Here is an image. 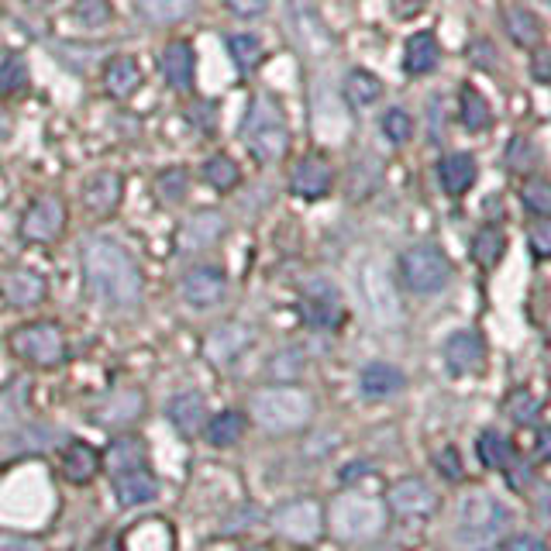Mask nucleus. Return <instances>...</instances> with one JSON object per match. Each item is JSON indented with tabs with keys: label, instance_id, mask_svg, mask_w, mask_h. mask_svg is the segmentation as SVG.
Wrapping results in <instances>:
<instances>
[{
	"label": "nucleus",
	"instance_id": "obj_39",
	"mask_svg": "<svg viewBox=\"0 0 551 551\" xmlns=\"http://www.w3.org/2000/svg\"><path fill=\"white\" fill-rule=\"evenodd\" d=\"M28 87V62L25 56H4L0 59V97H14Z\"/></svg>",
	"mask_w": 551,
	"mask_h": 551
},
{
	"label": "nucleus",
	"instance_id": "obj_52",
	"mask_svg": "<svg viewBox=\"0 0 551 551\" xmlns=\"http://www.w3.org/2000/svg\"><path fill=\"white\" fill-rule=\"evenodd\" d=\"M534 452H538L541 462H551V428H545L538 434V445H534Z\"/></svg>",
	"mask_w": 551,
	"mask_h": 551
},
{
	"label": "nucleus",
	"instance_id": "obj_38",
	"mask_svg": "<svg viewBox=\"0 0 551 551\" xmlns=\"http://www.w3.org/2000/svg\"><path fill=\"white\" fill-rule=\"evenodd\" d=\"M345 93L355 107H369L383 97V83H379L372 73H366V69H352L345 80Z\"/></svg>",
	"mask_w": 551,
	"mask_h": 551
},
{
	"label": "nucleus",
	"instance_id": "obj_8",
	"mask_svg": "<svg viewBox=\"0 0 551 551\" xmlns=\"http://www.w3.org/2000/svg\"><path fill=\"white\" fill-rule=\"evenodd\" d=\"M66 228V204L59 197H38L21 217V238L25 242H56Z\"/></svg>",
	"mask_w": 551,
	"mask_h": 551
},
{
	"label": "nucleus",
	"instance_id": "obj_46",
	"mask_svg": "<svg viewBox=\"0 0 551 551\" xmlns=\"http://www.w3.org/2000/svg\"><path fill=\"white\" fill-rule=\"evenodd\" d=\"M304 366V359H300L297 352H279L273 362H269V372H273L276 379H293Z\"/></svg>",
	"mask_w": 551,
	"mask_h": 551
},
{
	"label": "nucleus",
	"instance_id": "obj_51",
	"mask_svg": "<svg viewBox=\"0 0 551 551\" xmlns=\"http://www.w3.org/2000/svg\"><path fill=\"white\" fill-rule=\"evenodd\" d=\"M531 69H534V76H538L541 83H548L551 80V52H541V56L534 59Z\"/></svg>",
	"mask_w": 551,
	"mask_h": 551
},
{
	"label": "nucleus",
	"instance_id": "obj_23",
	"mask_svg": "<svg viewBox=\"0 0 551 551\" xmlns=\"http://www.w3.org/2000/svg\"><path fill=\"white\" fill-rule=\"evenodd\" d=\"M114 493H118L121 507H142V503L155 500V493H159V479L149 472V465H145V469L121 472V476H114Z\"/></svg>",
	"mask_w": 551,
	"mask_h": 551
},
{
	"label": "nucleus",
	"instance_id": "obj_45",
	"mask_svg": "<svg viewBox=\"0 0 551 551\" xmlns=\"http://www.w3.org/2000/svg\"><path fill=\"white\" fill-rule=\"evenodd\" d=\"M531 252L538 259H551V217H541L531 228Z\"/></svg>",
	"mask_w": 551,
	"mask_h": 551
},
{
	"label": "nucleus",
	"instance_id": "obj_30",
	"mask_svg": "<svg viewBox=\"0 0 551 551\" xmlns=\"http://www.w3.org/2000/svg\"><path fill=\"white\" fill-rule=\"evenodd\" d=\"M459 118L469 131H486L493 124L490 100H486L476 87H469V83H465L459 93Z\"/></svg>",
	"mask_w": 551,
	"mask_h": 551
},
{
	"label": "nucleus",
	"instance_id": "obj_19",
	"mask_svg": "<svg viewBox=\"0 0 551 551\" xmlns=\"http://www.w3.org/2000/svg\"><path fill=\"white\" fill-rule=\"evenodd\" d=\"M441 62V45L434 31H414L403 45V73L407 76H428Z\"/></svg>",
	"mask_w": 551,
	"mask_h": 551
},
{
	"label": "nucleus",
	"instance_id": "obj_31",
	"mask_svg": "<svg viewBox=\"0 0 551 551\" xmlns=\"http://www.w3.org/2000/svg\"><path fill=\"white\" fill-rule=\"evenodd\" d=\"M138 14L149 25H180L193 14V0H138Z\"/></svg>",
	"mask_w": 551,
	"mask_h": 551
},
{
	"label": "nucleus",
	"instance_id": "obj_4",
	"mask_svg": "<svg viewBox=\"0 0 551 551\" xmlns=\"http://www.w3.org/2000/svg\"><path fill=\"white\" fill-rule=\"evenodd\" d=\"M510 527V510L490 493H469L459 507V538L465 548H490Z\"/></svg>",
	"mask_w": 551,
	"mask_h": 551
},
{
	"label": "nucleus",
	"instance_id": "obj_32",
	"mask_svg": "<svg viewBox=\"0 0 551 551\" xmlns=\"http://www.w3.org/2000/svg\"><path fill=\"white\" fill-rule=\"evenodd\" d=\"M242 434H245V414H238V410H221V414H214L204 424V438L217 448L235 445Z\"/></svg>",
	"mask_w": 551,
	"mask_h": 551
},
{
	"label": "nucleus",
	"instance_id": "obj_14",
	"mask_svg": "<svg viewBox=\"0 0 551 551\" xmlns=\"http://www.w3.org/2000/svg\"><path fill=\"white\" fill-rule=\"evenodd\" d=\"M386 503H390V510L400 517H428L438 510V493H434L424 479H400V483L390 486Z\"/></svg>",
	"mask_w": 551,
	"mask_h": 551
},
{
	"label": "nucleus",
	"instance_id": "obj_1",
	"mask_svg": "<svg viewBox=\"0 0 551 551\" xmlns=\"http://www.w3.org/2000/svg\"><path fill=\"white\" fill-rule=\"evenodd\" d=\"M83 279L93 300L107 307H135L142 300V273L135 259L111 242V238H93L83 248Z\"/></svg>",
	"mask_w": 551,
	"mask_h": 551
},
{
	"label": "nucleus",
	"instance_id": "obj_21",
	"mask_svg": "<svg viewBox=\"0 0 551 551\" xmlns=\"http://www.w3.org/2000/svg\"><path fill=\"white\" fill-rule=\"evenodd\" d=\"M145 83V73L138 66V59L131 56H114L111 62L104 66V90L111 93L114 100H128L142 90Z\"/></svg>",
	"mask_w": 551,
	"mask_h": 551
},
{
	"label": "nucleus",
	"instance_id": "obj_25",
	"mask_svg": "<svg viewBox=\"0 0 551 551\" xmlns=\"http://www.w3.org/2000/svg\"><path fill=\"white\" fill-rule=\"evenodd\" d=\"M300 310H304V321L310 324V328H338L341 317H345L338 293L328 290V286H324V290H317V293H307Z\"/></svg>",
	"mask_w": 551,
	"mask_h": 551
},
{
	"label": "nucleus",
	"instance_id": "obj_12",
	"mask_svg": "<svg viewBox=\"0 0 551 551\" xmlns=\"http://www.w3.org/2000/svg\"><path fill=\"white\" fill-rule=\"evenodd\" d=\"M159 69L176 93H190L193 83H197V49H193V42H183V38L169 42L159 56Z\"/></svg>",
	"mask_w": 551,
	"mask_h": 551
},
{
	"label": "nucleus",
	"instance_id": "obj_27",
	"mask_svg": "<svg viewBox=\"0 0 551 551\" xmlns=\"http://www.w3.org/2000/svg\"><path fill=\"white\" fill-rule=\"evenodd\" d=\"M503 21H507V35L514 38V45H521V49H538L541 38H545L538 14L527 11V7H507Z\"/></svg>",
	"mask_w": 551,
	"mask_h": 551
},
{
	"label": "nucleus",
	"instance_id": "obj_24",
	"mask_svg": "<svg viewBox=\"0 0 551 551\" xmlns=\"http://www.w3.org/2000/svg\"><path fill=\"white\" fill-rule=\"evenodd\" d=\"M224 228H228V221H224V217L217 211H200V214H193L190 221L183 224L180 245L190 248V252H200V248L214 245L217 238L224 235Z\"/></svg>",
	"mask_w": 551,
	"mask_h": 551
},
{
	"label": "nucleus",
	"instance_id": "obj_16",
	"mask_svg": "<svg viewBox=\"0 0 551 551\" xmlns=\"http://www.w3.org/2000/svg\"><path fill=\"white\" fill-rule=\"evenodd\" d=\"M121 197H124V180L111 169H100L93 173L87 183H83V207L97 217H107L121 207Z\"/></svg>",
	"mask_w": 551,
	"mask_h": 551
},
{
	"label": "nucleus",
	"instance_id": "obj_3",
	"mask_svg": "<svg viewBox=\"0 0 551 551\" xmlns=\"http://www.w3.org/2000/svg\"><path fill=\"white\" fill-rule=\"evenodd\" d=\"M328 524L341 541H376L386 531V503L366 493H341L328 510Z\"/></svg>",
	"mask_w": 551,
	"mask_h": 551
},
{
	"label": "nucleus",
	"instance_id": "obj_44",
	"mask_svg": "<svg viewBox=\"0 0 551 551\" xmlns=\"http://www.w3.org/2000/svg\"><path fill=\"white\" fill-rule=\"evenodd\" d=\"M510 417H514L517 424H534V417L541 414V403L531 397V393H514L507 403Z\"/></svg>",
	"mask_w": 551,
	"mask_h": 551
},
{
	"label": "nucleus",
	"instance_id": "obj_49",
	"mask_svg": "<svg viewBox=\"0 0 551 551\" xmlns=\"http://www.w3.org/2000/svg\"><path fill=\"white\" fill-rule=\"evenodd\" d=\"M469 59H476L479 69H493L496 49H490V42H472V45H469Z\"/></svg>",
	"mask_w": 551,
	"mask_h": 551
},
{
	"label": "nucleus",
	"instance_id": "obj_40",
	"mask_svg": "<svg viewBox=\"0 0 551 551\" xmlns=\"http://www.w3.org/2000/svg\"><path fill=\"white\" fill-rule=\"evenodd\" d=\"M73 18L80 21L83 28H104L114 21V7L111 0H76Z\"/></svg>",
	"mask_w": 551,
	"mask_h": 551
},
{
	"label": "nucleus",
	"instance_id": "obj_33",
	"mask_svg": "<svg viewBox=\"0 0 551 551\" xmlns=\"http://www.w3.org/2000/svg\"><path fill=\"white\" fill-rule=\"evenodd\" d=\"M200 173H204L207 186H214V190H221V193L235 190V186L242 183V169H238V162L231 159V155H224V152H217V155H211V159H204Z\"/></svg>",
	"mask_w": 551,
	"mask_h": 551
},
{
	"label": "nucleus",
	"instance_id": "obj_22",
	"mask_svg": "<svg viewBox=\"0 0 551 551\" xmlns=\"http://www.w3.org/2000/svg\"><path fill=\"white\" fill-rule=\"evenodd\" d=\"M59 465L69 483H90L100 469V452L93 445H87V441H69L59 452Z\"/></svg>",
	"mask_w": 551,
	"mask_h": 551
},
{
	"label": "nucleus",
	"instance_id": "obj_5",
	"mask_svg": "<svg viewBox=\"0 0 551 551\" xmlns=\"http://www.w3.org/2000/svg\"><path fill=\"white\" fill-rule=\"evenodd\" d=\"M11 352L25 359L28 366L38 369H56L66 359V338H62L59 324L52 321H31L11 331Z\"/></svg>",
	"mask_w": 551,
	"mask_h": 551
},
{
	"label": "nucleus",
	"instance_id": "obj_36",
	"mask_svg": "<svg viewBox=\"0 0 551 551\" xmlns=\"http://www.w3.org/2000/svg\"><path fill=\"white\" fill-rule=\"evenodd\" d=\"M248 341H252V335H248V328L228 324V328L214 331V335H211V345H207V352H211V359H217V362H228V359H235V355L245 352Z\"/></svg>",
	"mask_w": 551,
	"mask_h": 551
},
{
	"label": "nucleus",
	"instance_id": "obj_37",
	"mask_svg": "<svg viewBox=\"0 0 551 551\" xmlns=\"http://www.w3.org/2000/svg\"><path fill=\"white\" fill-rule=\"evenodd\" d=\"M503 255H507V235H503L500 228H483L472 238V259L483 269H493Z\"/></svg>",
	"mask_w": 551,
	"mask_h": 551
},
{
	"label": "nucleus",
	"instance_id": "obj_29",
	"mask_svg": "<svg viewBox=\"0 0 551 551\" xmlns=\"http://www.w3.org/2000/svg\"><path fill=\"white\" fill-rule=\"evenodd\" d=\"M107 469L111 476H121V472H131V469H145V445L142 438L128 434V438H118L111 448H107Z\"/></svg>",
	"mask_w": 551,
	"mask_h": 551
},
{
	"label": "nucleus",
	"instance_id": "obj_35",
	"mask_svg": "<svg viewBox=\"0 0 551 551\" xmlns=\"http://www.w3.org/2000/svg\"><path fill=\"white\" fill-rule=\"evenodd\" d=\"M169 417L183 434L204 431V397L200 393H183V397L169 403Z\"/></svg>",
	"mask_w": 551,
	"mask_h": 551
},
{
	"label": "nucleus",
	"instance_id": "obj_17",
	"mask_svg": "<svg viewBox=\"0 0 551 551\" xmlns=\"http://www.w3.org/2000/svg\"><path fill=\"white\" fill-rule=\"evenodd\" d=\"M476 180H479V166L469 152H452L438 162V183L448 197H462V193H469L472 186H476Z\"/></svg>",
	"mask_w": 551,
	"mask_h": 551
},
{
	"label": "nucleus",
	"instance_id": "obj_20",
	"mask_svg": "<svg viewBox=\"0 0 551 551\" xmlns=\"http://www.w3.org/2000/svg\"><path fill=\"white\" fill-rule=\"evenodd\" d=\"M145 410V397L138 390H118L111 393L104 403L97 407V414H93V421L107 424V428H128L131 421H138Z\"/></svg>",
	"mask_w": 551,
	"mask_h": 551
},
{
	"label": "nucleus",
	"instance_id": "obj_10",
	"mask_svg": "<svg viewBox=\"0 0 551 551\" xmlns=\"http://www.w3.org/2000/svg\"><path fill=\"white\" fill-rule=\"evenodd\" d=\"M362 290H366V304L372 310V317H376L383 328H397L403 321V307H400V297H397V290H393L390 276H386L379 266H366V273H362Z\"/></svg>",
	"mask_w": 551,
	"mask_h": 551
},
{
	"label": "nucleus",
	"instance_id": "obj_13",
	"mask_svg": "<svg viewBox=\"0 0 551 551\" xmlns=\"http://www.w3.org/2000/svg\"><path fill=\"white\" fill-rule=\"evenodd\" d=\"M224 290H228V276H224L221 266H193L180 283L183 300L186 304H193V307L221 304Z\"/></svg>",
	"mask_w": 551,
	"mask_h": 551
},
{
	"label": "nucleus",
	"instance_id": "obj_9",
	"mask_svg": "<svg viewBox=\"0 0 551 551\" xmlns=\"http://www.w3.org/2000/svg\"><path fill=\"white\" fill-rule=\"evenodd\" d=\"M248 118H252V121H248V138H252L255 159H262V162L279 159V155L286 152V145H290V131H286L279 107L269 111V118H262L259 107H252V114H248Z\"/></svg>",
	"mask_w": 551,
	"mask_h": 551
},
{
	"label": "nucleus",
	"instance_id": "obj_54",
	"mask_svg": "<svg viewBox=\"0 0 551 551\" xmlns=\"http://www.w3.org/2000/svg\"><path fill=\"white\" fill-rule=\"evenodd\" d=\"M534 507H538L541 521L551 524V490H541V496H538V503H534Z\"/></svg>",
	"mask_w": 551,
	"mask_h": 551
},
{
	"label": "nucleus",
	"instance_id": "obj_34",
	"mask_svg": "<svg viewBox=\"0 0 551 551\" xmlns=\"http://www.w3.org/2000/svg\"><path fill=\"white\" fill-rule=\"evenodd\" d=\"M476 452H479V462H483L486 469H510V465H514V445H510V438L500 431L479 434Z\"/></svg>",
	"mask_w": 551,
	"mask_h": 551
},
{
	"label": "nucleus",
	"instance_id": "obj_56",
	"mask_svg": "<svg viewBox=\"0 0 551 551\" xmlns=\"http://www.w3.org/2000/svg\"><path fill=\"white\" fill-rule=\"evenodd\" d=\"M28 4H35V7H45V4H52V0H28Z\"/></svg>",
	"mask_w": 551,
	"mask_h": 551
},
{
	"label": "nucleus",
	"instance_id": "obj_26",
	"mask_svg": "<svg viewBox=\"0 0 551 551\" xmlns=\"http://www.w3.org/2000/svg\"><path fill=\"white\" fill-rule=\"evenodd\" d=\"M403 372L397 366H386V362H372V366L362 369V379H359V386H362V393H366L369 400H386V397H393V393H400L403 390Z\"/></svg>",
	"mask_w": 551,
	"mask_h": 551
},
{
	"label": "nucleus",
	"instance_id": "obj_11",
	"mask_svg": "<svg viewBox=\"0 0 551 551\" xmlns=\"http://www.w3.org/2000/svg\"><path fill=\"white\" fill-rule=\"evenodd\" d=\"M335 186V169L324 155H304L290 173V193L300 200H324Z\"/></svg>",
	"mask_w": 551,
	"mask_h": 551
},
{
	"label": "nucleus",
	"instance_id": "obj_2",
	"mask_svg": "<svg viewBox=\"0 0 551 551\" xmlns=\"http://www.w3.org/2000/svg\"><path fill=\"white\" fill-rule=\"evenodd\" d=\"M252 417L269 434L304 431L314 417V400L300 386H269L252 397Z\"/></svg>",
	"mask_w": 551,
	"mask_h": 551
},
{
	"label": "nucleus",
	"instance_id": "obj_48",
	"mask_svg": "<svg viewBox=\"0 0 551 551\" xmlns=\"http://www.w3.org/2000/svg\"><path fill=\"white\" fill-rule=\"evenodd\" d=\"M438 472L448 479H462V462H459V452H455V448H445V452L438 455Z\"/></svg>",
	"mask_w": 551,
	"mask_h": 551
},
{
	"label": "nucleus",
	"instance_id": "obj_7",
	"mask_svg": "<svg viewBox=\"0 0 551 551\" xmlns=\"http://www.w3.org/2000/svg\"><path fill=\"white\" fill-rule=\"evenodd\" d=\"M273 527L279 538L293 541V545H314L324 531V507L310 496L290 500L273 514Z\"/></svg>",
	"mask_w": 551,
	"mask_h": 551
},
{
	"label": "nucleus",
	"instance_id": "obj_41",
	"mask_svg": "<svg viewBox=\"0 0 551 551\" xmlns=\"http://www.w3.org/2000/svg\"><path fill=\"white\" fill-rule=\"evenodd\" d=\"M521 204L531 214L551 217V183L548 180H524L521 183Z\"/></svg>",
	"mask_w": 551,
	"mask_h": 551
},
{
	"label": "nucleus",
	"instance_id": "obj_42",
	"mask_svg": "<svg viewBox=\"0 0 551 551\" xmlns=\"http://www.w3.org/2000/svg\"><path fill=\"white\" fill-rule=\"evenodd\" d=\"M155 190L162 193V200H169V204H180L186 197V190H190V180H186V169H162L159 176H155Z\"/></svg>",
	"mask_w": 551,
	"mask_h": 551
},
{
	"label": "nucleus",
	"instance_id": "obj_6",
	"mask_svg": "<svg viewBox=\"0 0 551 551\" xmlns=\"http://www.w3.org/2000/svg\"><path fill=\"white\" fill-rule=\"evenodd\" d=\"M400 276L407 283V290L428 297V293H438L448 286L452 262H448V255L438 245H414L400 255Z\"/></svg>",
	"mask_w": 551,
	"mask_h": 551
},
{
	"label": "nucleus",
	"instance_id": "obj_43",
	"mask_svg": "<svg viewBox=\"0 0 551 551\" xmlns=\"http://www.w3.org/2000/svg\"><path fill=\"white\" fill-rule=\"evenodd\" d=\"M383 135L390 138L393 145H407L410 135H414V118H410L403 107H393V111L383 114Z\"/></svg>",
	"mask_w": 551,
	"mask_h": 551
},
{
	"label": "nucleus",
	"instance_id": "obj_55",
	"mask_svg": "<svg viewBox=\"0 0 551 551\" xmlns=\"http://www.w3.org/2000/svg\"><path fill=\"white\" fill-rule=\"evenodd\" d=\"M403 4H407V7H414V11H417V7H421L424 0H403Z\"/></svg>",
	"mask_w": 551,
	"mask_h": 551
},
{
	"label": "nucleus",
	"instance_id": "obj_15",
	"mask_svg": "<svg viewBox=\"0 0 551 551\" xmlns=\"http://www.w3.org/2000/svg\"><path fill=\"white\" fill-rule=\"evenodd\" d=\"M445 366L452 376H476L486 366V345L476 331H455L445 341Z\"/></svg>",
	"mask_w": 551,
	"mask_h": 551
},
{
	"label": "nucleus",
	"instance_id": "obj_50",
	"mask_svg": "<svg viewBox=\"0 0 551 551\" xmlns=\"http://www.w3.org/2000/svg\"><path fill=\"white\" fill-rule=\"evenodd\" d=\"M500 551H545V541L534 538V534H517V538H510Z\"/></svg>",
	"mask_w": 551,
	"mask_h": 551
},
{
	"label": "nucleus",
	"instance_id": "obj_47",
	"mask_svg": "<svg viewBox=\"0 0 551 551\" xmlns=\"http://www.w3.org/2000/svg\"><path fill=\"white\" fill-rule=\"evenodd\" d=\"M228 11L235 18H262L269 11V0H228Z\"/></svg>",
	"mask_w": 551,
	"mask_h": 551
},
{
	"label": "nucleus",
	"instance_id": "obj_28",
	"mask_svg": "<svg viewBox=\"0 0 551 551\" xmlns=\"http://www.w3.org/2000/svg\"><path fill=\"white\" fill-rule=\"evenodd\" d=\"M228 56L238 73H255L266 59V45L252 31H238V35H228Z\"/></svg>",
	"mask_w": 551,
	"mask_h": 551
},
{
	"label": "nucleus",
	"instance_id": "obj_53",
	"mask_svg": "<svg viewBox=\"0 0 551 551\" xmlns=\"http://www.w3.org/2000/svg\"><path fill=\"white\" fill-rule=\"evenodd\" d=\"M0 551H38L28 538H0Z\"/></svg>",
	"mask_w": 551,
	"mask_h": 551
},
{
	"label": "nucleus",
	"instance_id": "obj_18",
	"mask_svg": "<svg viewBox=\"0 0 551 551\" xmlns=\"http://www.w3.org/2000/svg\"><path fill=\"white\" fill-rule=\"evenodd\" d=\"M0 293H4V300L11 307H35L45 300L49 283L38 273H31V269H11V273L0 279Z\"/></svg>",
	"mask_w": 551,
	"mask_h": 551
}]
</instances>
